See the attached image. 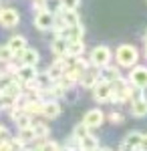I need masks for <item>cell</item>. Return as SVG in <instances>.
<instances>
[{
    "mask_svg": "<svg viewBox=\"0 0 147 151\" xmlns=\"http://www.w3.org/2000/svg\"><path fill=\"white\" fill-rule=\"evenodd\" d=\"M85 52V40L79 38V40H68L67 45V55L68 57H81Z\"/></svg>",
    "mask_w": 147,
    "mask_h": 151,
    "instance_id": "20",
    "label": "cell"
},
{
    "mask_svg": "<svg viewBox=\"0 0 147 151\" xmlns=\"http://www.w3.org/2000/svg\"><path fill=\"white\" fill-rule=\"evenodd\" d=\"M135 97H139V89L133 87L129 83V79L119 75L115 81H111V99L109 101H113V103H129Z\"/></svg>",
    "mask_w": 147,
    "mask_h": 151,
    "instance_id": "1",
    "label": "cell"
},
{
    "mask_svg": "<svg viewBox=\"0 0 147 151\" xmlns=\"http://www.w3.org/2000/svg\"><path fill=\"white\" fill-rule=\"evenodd\" d=\"M6 45L12 48V52H14V55H16V52H20L24 47H28V45H26V36H22V35H14V36H10Z\"/></svg>",
    "mask_w": 147,
    "mask_h": 151,
    "instance_id": "23",
    "label": "cell"
},
{
    "mask_svg": "<svg viewBox=\"0 0 147 151\" xmlns=\"http://www.w3.org/2000/svg\"><path fill=\"white\" fill-rule=\"evenodd\" d=\"M139 97H143V99L147 101V85H145V87H141V89H139Z\"/></svg>",
    "mask_w": 147,
    "mask_h": 151,
    "instance_id": "35",
    "label": "cell"
},
{
    "mask_svg": "<svg viewBox=\"0 0 147 151\" xmlns=\"http://www.w3.org/2000/svg\"><path fill=\"white\" fill-rule=\"evenodd\" d=\"M139 141H141V131H129L123 137L121 149H139Z\"/></svg>",
    "mask_w": 147,
    "mask_h": 151,
    "instance_id": "16",
    "label": "cell"
},
{
    "mask_svg": "<svg viewBox=\"0 0 147 151\" xmlns=\"http://www.w3.org/2000/svg\"><path fill=\"white\" fill-rule=\"evenodd\" d=\"M20 22V14L16 8H0V24L4 28H14Z\"/></svg>",
    "mask_w": 147,
    "mask_h": 151,
    "instance_id": "8",
    "label": "cell"
},
{
    "mask_svg": "<svg viewBox=\"0 0 147 151\" xmlns=\"http://www.w3.org/2000/svg\"><path fill=\"white\" fill-rule=\"evenodd\" d=\"M32 10H36V12L46 10V2L45 0H32Z\"/></svg>",
    "mask_w": 147,
    "mask_h": 151,
    "instance_id": "33",
    "label": "cell"
},
{
    "mask_svg": "<svg viewBox=\"0 0 147 151\" xmlns=\"http://www.w3.org/2000/svg\"><path fill=\"white\" fill-rule=\"evenodd\" d=\"M16 137L22 141L24 145H28L30 141H36V137H34V129H32V125H28V127H20V129H18V135H16Z\"/></svg>",
    "mask_w": 147,
    "mask_h": 151,
    "instance_id": "24",
    "label": "cell"
},
{
    "mask_svg": "<svg viewBox=\"0 0 147 151\" xmlns=\"http://www.w3.org/2000/svg\"><path fill=\"white\" fill-rule=\"evenodd\" d=\"M34 81H36V85H38V87H40V91H43V89H48V87L53 85V81H50V77L46 75V70H45V73H36Z\"/></svg>",
    "mask_w": 147,
    "mask_h": 151,
    "instance_id": "25",
    "label": "cell"
},
{
    "mask_svg": "<svg viewBox=\"0 0 147 151\" xmlns=\"http://www.w3.org/2000/svg\"><path fill=\"white\" fill-rule=\"evenodd\" d=\"M101 73H99V77H101L103 81H115V79H117V77H119V75H121V70H119V65H117V67H115V65H111V63H109V65H105V67H101Z\"/></svg>",
    "mask_w": 147,
    "mask_h": 151,
    "instance_id": "18",
    "label": "cell"
},
{
    "mask_svg": "<svg viewBox=\"0 0 147 151\" xmlns=\"http://www.w3.org/2000/svg\"><path fill=\"white\" fill-rule=\"evenodd\" d=\"M115 60H117V65L119 67H123V69H131L133 65L139 63V50L137 47L133 45H119L117 50H115Z\"/></svg>",
    "mask_w": 147,
    "mask_h": 151,
    "instance_id": "2",
    "label": "cell"
},
{
    "mask_svg": "<svg viewBox=\"0 0 147 151\" xmlns=\"http://www.w3.org/2000/svg\"><path fill=\"white\" fill-rule=\"evenodd\" d=\"M101 77H99V69L95 70V69H85L83 73H81V77H79V85L83 87V89H93V85L99 81Z\"/></svg>",
    "mask_w": 147,
    "mask_h": 151,
    "instance_id": "11",
    "label": "cell"
},
{
    "mask_svg": "<svg viewBox=\"0 0 147 151\" xmlns=\"http://www.w3.org/2000/svg\"><path fill=\"white\" fill-rule=\"evenodd\" d=\"M32 129H34V137H36V141L46 139V137L50 135V127L46 125L45 121H32Z\"/></svg>",
    "mask_w": 147,
    "mask_h": 151,
    "instance_id": "21",
    "label": "cell"
},
{
    "mask_svg": "<svg viewBox=\"0 0 147 151\" xmlns=\"http://www.w3.org/2000/svg\"><path fill=\"white\" fill-rule=\"evenodd\" d=\"M53 20H55V12L40 10V12H36V16H34V26L45 32V30H50L53 28Z\"/></svg>",
    "mask_w": 147,
    "mask_h": 151,
    "instance_id": "10",
    "label": "cell"
},
{
    "mask_svg": "<svg viewBox=\"0 0 147 151\" xmlns=\"http://www.w3.org/2000/svg\"><path fill=\"white\" fill-rule=\"evenodd\" d=\"M143 57L147 58V42H145V47H143Z\"/></svg>",
    "mask_w": 147,
    "mask_h": 151,
    "instance_id": "36",
    "label": "cell"
},
{
    "mask_svg": "<svg viewBox=\"0 0 147 151\" xmlns=\"http://www.w3.org/2000/svg\"><path fill=\"white\" fill-rule=\"evenodd\" d=\"M0 73H2V69H0Z\"/></svg>",
    "mask_w": 147,
    "mask_h": 151,
    "instance_id": "38",
    "label": "cell"
},
{
    "mask_svg": "<svg viewBox=\"0 0 147 151\" xmlns=\"http://www.w3.org/2000/svg\"><path fill=\"white\" fill-rule=\"evenodd\" d=\"M12 135H10V131H8V127H4V125H0V143L2 141H8Z\"/></svg>",
    "mask_w": 147,
    "mask_h": 151,
    "instance_id": "32",
    "label": "cell"
},
{
    "mask_svg": "<svg viewBox=\"0 0 147 151\" xmlns=\"http://www.w3.org/2000/svg\"><path fill=\"white\" fill-rule=\"evenodd\" d=\"M83 123H85L89 129H99L103 123H105V113H103L99 107L89 109V111L83 115Z\"/></svg>",
    "mask_w": 147,
    "mask_h": 151,
    "instance_id": "7",
    "label": "cell"
},
{
    "mask_svg": "<svg viewBox=\"0 0 147 151\" xmlns=\"http://www.w3.org/2000/svg\"><path fill=\"white\" fill-rule=\"evenodd\" d=\"M57 14L61 16V20L67 24V26H73V24H79V22H81V18H79V14H77V10L61 8V10H57Z\"/></svg>",
    "mask_w": 147,
    "mask_h": 151,
    "instance_id": "19",
    "label": "cell"
},
{
    "mask_svg": "<svg viewBox=\"0 0 147 151\" xmlns=\"http://www.w3.org/2000/svg\"><path fill=\"white\" fill-rule=\"evenodd\" d=\"M61 113H63V107H61V103H58V99H46L45 103H43V111H40V115L46 117L48 121L61 117Z\"/></svg>",
    "mask_w": 147,
    "mask_h": 151,
    "instance_id": "9",
    "label": "cell"
},
{
    "mask_svg": "<svg viewBox=\"0 0 147 151\" xmlns=\"http://www.w3.org/2000/svg\"><path fill=\"white\" fill-rule=\"evenodd\" d=\"M127 79H129V83H131L133 87H137V89L145 87L147 85V65H133Z\"/></svg>",
    "mask_w": 147,
    "mask_h": 151,
    "instance_id": "6",
    "label": "cell"
},
{
    "mask_svg": "<svg viewBox=\"0 0 147 151\" xmlns=\"http://www.w3.org/2000/svg\"><path fill=\"white\" fill-rule=\"evenodd\" d=\"M139 149L147 151V133H141V141H139Z\"/></svg>",
    "mask_w": 147,
    "mask_h": 151,
    "instance_id": "34",
    "label": "cell"
},
{
    "mask_svg": "<svg viewBox=\"0 0 147 151\" xmlns=\"http://www.w3.org/2000/svg\"><path fill=\"white\" fill-rule=\"evenodd\" d=\"M43 103H45L43 99H26V97H24L22 111L28 113V115H32V117H36V115H40V111H43Z\"/></svg>",
    "mask_w": 147,
    "mask_h": 151,
    "instance_id": "14",
    "label": "cell"
},
{
    "mask_svg": "<svg viewBox=\"0 0 147 151\" xmlns=\"http://www.w3.org/2000/svg\"><path fill=\"white\" fill-rule=\"evenodd\" d=\"M91 93H93V99H95L97 103H107V101L111 99V83L99 79V81L93 85Z\"/></svg>",
    "mask_w": 147,
    "mask_h": 151,
    "instance_id": "5",
    "label": "cell"
},
{
    "mask_svg": "<svg viewBox=\"0 0 147 151\" xmlns=\"http://www.w3.org/2000/svg\"><path fill=\"white\" fill-rule=\"evenodd\" d=\"M14 58L18 60V65H28V67H36L40 63V52L32 47H24L20 52H16Z\"/></svg>",
    "mask_w": 147,
    "mask_h": 151,
    "instance_id": "4",
    "label": "cell"
},
{
    "mask_svg": "<svg viewBox=\"0 0 147 151\" xmlns=\"http://www.w3.org/2000/svg\"><path fill=\"white\" fill-rule=\"evenodd\" d=\"M0 8H2V6H0Z\"/></svg>",
    "mask_w": 147,
    "mask_h": 151,
    "instance_id": "39",
    "label": "cell"
},
{
    "mask_svg": "<svg viewBox=\"0 0 147 151\" xmlns=\"http://www.w3.org/2000/svg\"><path fill=\"white\" fill-rule=\"evenodd\" d=\"M45 2H46V10H50V12L61 10V0H45Z\"/></svg>",
    "mask_w": 147,
    "mask_h": 151,
    "instance_id": "31",
    "label": "cell"
},
{
    "mask_svg": "<svg viewBox=\"0 0 147 151\" xmlns=\"http://www.w3.org/2000/svg\"><path fill=\"white\" fill-rule=\"evenodd\" d=\"M67 45H68V40L65 36L55 35V38L50 40V52H53L55 57H65V55H67Z\"/></svg>",
    "mask_w": 147,
    "mask_h": 151,
    "instance_id": "15",
    "label": "cell"
},
{
    "mask_svg": "<svg viewBox=\"0 0 147 151\" xmlns=\"http://www.w3.org/2000/svg\"><path fill=\"white\" fill-rule=\"evenodd\" d=\"M14 123H16V127H28V125H32V115H28V113H20V115L14 119Z\"/></svg>",
    "mask_w": 147,
    "mask_h": 151,
    "instance_id": "28",
    "label": "cell"
},
{
    "mask_svg": "<svg viewBox=\"0 0 147 151\" xmlns=\"http://www.w3.org/2000/svg\"><path fill=\"white\" fill-rule=\"evenodd\" d=\"M14 58V52H12V48L8 45H0V65H4V63H8Z\"/></svg>",
    "mask_w": 147,
    "mask_h": 151,
    "instance_id": "27",
    "label": "cell"
},
{
    "mask_svg": "<svg viewBox=\"0 0 147 151\" xmlns=\"http://www.w3.org/2000/svg\"><path fill=\"white\" fill-rule=\"evenodd\" d=\"M129 109H131V115L137 117V119H143L147 117V101L143 97H135L129 101Z\"/></svg>",
    "mask_w": 147,
    "mask_h": 151,
    "instance_id": "13",
    "label": "cell"
},
{
    "mask_svg": "<svg viewBox=\"0 0 147 151\" xmlns=\"http://www.w3.org/2000/svg\"><path fill=\"white\" fill-rule=\"evenodd\" d=\"M81 149H85V151H97V149H101L99 137H95L93 133H89L87 137H83V139H81Z\"/></svg>",
    "mask_w": 147,
    "mask_h": 151,
    "instance_id": "22",
    "label": "cell"
},
{
    "mask_svg": "<svg viewBox=\"0 0 147 151\" xmlns=\"http://www.w3.org/2000/svg\"><path fill=\"white\" fill-rule=\"evenodd\" d=\"M143 40H145V42H147V30H145V32H143Z\"/></svg>",
    "mask_w": 147,
    "mask_h": 151,
    "instance_id": "37",
    "label": "cell"
},
{
    "mask_svg": "<svg viewBox=\"0 0 147 151\" xmlns=\"http://www.w3.org/2000/svg\"><path fill=\"white\" fill-rule=\"evenodd\" d=\"M89 133H91V129L87 127L83 121H81L79 125H75V129H73V137H75V139H79V141L83 139V137H87Z\"/></svg>",
    "mask_w": 147,
    "mask_h": 151,
    "instance_id": "26",
    "label": "cell"
},
{
    "mask_svg": "<svg viewBox=\"0 0 147 151\" xmlns=\"http://www.w3.org/2000/svg\"><path fill=\"white\" fill-rule=\"evenodd\" d=\"M63 73H65V58L63 57H57L50 65H48V69H46V75L50 77V81L55 83L58 81L61 77H63Z\"/></svg>",
    "mask_w": 147,
    "mask_h": 151,
    "instance_id": "12",
    "label": "cell"
},
{
    "mask_svg": "<svg viewBox=\"0 0 147 151\" xmlns=\"http://www.w3.org/2000/svg\"><path fill=\"white\" fill-rule=\"evenodd\" d=\"M81 0H61V8H68V10H77Z\"/></svg>",
    "mask_w": 147,
    "mask_h": 151,
    "instance_id": "30",
    "label": "cell"
},
{
    "mask_svg": "<svg viewBox=\"0 0 147 151\" xmlns=\"http://www.w3.org/2000/svg\"><path fill=\"white\" fill-rule=\"evenodd\" d=\"M14 77H16L18 81H22V83L34 81V77H36V67H28V65H20Z\"/></svg>",
    "mask_w": 147,
    "mask_h": 151,
    "instance_id": "17",
    "label": "cell"
},
{
    "mask_svg": "<svg viewBox=\"0 0 147 151\" xmlns=\"http://www.w3.org/2000/svg\"><path fill=\"white\" fill-rule=\"evenodd\" d=\"M105 119H109L113 125H121V123L125 121V115H123V113H119V111H111L109 115H105Z\"/></svg>",
    "mask_w": 147,
    "mask_h": 151,
    "instance_id": "29",
    "label": "cell"
},
{
    "mask_svg": "<svg viewBox=\"0 0 147 151\" xmlns=\"http://www.w3.org/2000/svg\"><path fill=\"white\" fill-rule=\"evenodd\" d=\"M89 60H91V67H95V69H101V67L109 65V63L113 60V50L107 47V45H97V47L91 48Z\"/></svg>",
    "mask_w": 147,
    "mask_h": 151,
    "instance_id": "3",
    "label": "cell"
}]
</instances>
